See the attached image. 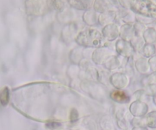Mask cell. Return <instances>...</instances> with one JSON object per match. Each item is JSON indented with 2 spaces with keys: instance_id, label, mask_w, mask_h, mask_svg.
Listing matches in <instances>:
<instances>
[{
  "instance_id": "1",
  "label": "cell",
  "mask_w": 156,
  "mask_h": 130,
  "mask_svg": "<svg viewBox=\"0 0 156 130\" xmlns=\"http://www.w3.org/2000/svg\"><path fill=\"white\" fill-rule=\"evenodd\" d=\"M75 40L79 45L83 47H100L103 46L104 38L98 30L88 28L78 33Z\"/></svg>"
},
{
  "instance_id": "2",
  "label": "cell",
  "mask_w": 156,
  "mask_h": 130,
  "mask_svg": "<svg viewBox=\"0 0 156 130\" xmlns=\"http://www.w3.org/2000/svg\"><path fill=\"white\" fill-rule=\"evenodd\" d=\"M130 9L138 15L156 18V5L150 0H135Z\"/></svg>"
},
{
  "instance_id": "3",
  "label": "cell",
  "mask_w": 156,
  "mask_h": 130,
  "mask_svg": "<svg viewBox=\"0 0 156 130\" xmlns=\"http://www.w3.org/2000/svg\"><path fill=\"white\" fill-rule=\"evenodd\" d=\"M48 0H26L25 9L28 15L38 16L44 14L47 10Z\"/></svg>"
},
{
  "instance_id": "4",
  "label": "cell",
  "mask_w": 156,
  "mask_h": 130,
  "mask_svg": "<svg viewBox=\"0 0 156 130\" xmlns=\"http://www.w3.org/2000/svg\"><path fill=\"white\" fill-rule=\"evenodd\" d=\"M78 34V28L76 24L69 23L67 24L61 31V37L65 42H70L75 40Z\"/></svg>"
},
{
  "instance_id": "5",
  "label": "cell",
  "mask_w": 156,
  "mask_h": 130,
  "mask_svg": "<svg viewBox=\"0 0 156 130\" xmlns=\"http://www.w3.org/2000/svg\"><path fill=\"white\" fill-rule=\"evenodd\" d=\"M93 8L97 13H104L106 12L115 10V2L113 0H95Z\"/></svg>"
},
{
  "instance_id": "6",
  "label": "cell",
  "mask_w": 156,
  "mask_h": 130,
  "mask_svg": "<svg viewBox=\"0 0 156 130\" xmlns=\"http://www.w3.org/2000/svg\"><path fill=\"white\" fill-rule=\"evenodd\" d=\"M103 38L108 40H114L119 36V28L114 23L106 25L102 31Z\"/></svg>"
},
{
  "instance_id": "7",
  "label": "cell",
  "mask_w": 156,
  "mask_h": 130,
  "mask_svg": "<svg viewBox=\"0 0 156 130\" xmlns=\"http://www.w3.org/2000/svg\"><path fill=\"white\" fill-rule=\"evenodd\" d=\"M70 6L78 10H88L93 7L95 0H67Z\"/></svg>"
},
{
  "instance_id": "8",
  "label": "cell",
  "mask_w": 156,
  "mask_h": 130,
  "mask_svg": "<svg viewBox=\"0 0 156 130\" xmlns=\"http://www.w3.org/2000/svg\"><path fill=\"white\" fill-rule=\"evenodd\" d=\"M117 16V12L113 10V11L106 12L104 13H101L99 15L98 22L102 26H106V25H109V24L113 23L114 21L115 20V18Z\"/></svg>"
},
{
  "instance_id": "9",
  "label": "cell",
  "mask_w": 156,
  "mask_h": 130,
  "mask_svg": "<svg viewBox=\"0 0 156 130\" xmlns=\"http://www.w3.org/2000/svg\"><path fill=\"white\" fill-rule=\"evenodd\" d=\"M119 36L122 40H131L136 36L133 25L131 24H125L119 28Z\"/></svg>"
},
{
  "instance_id": "10",
  "label": "cell",
  "mask_w": 156,
  "mask_h": 130,
  "mask_svg": "<svg viewBox=\"0 0 156 130\" xmlns=\"http://www.w3.org/2000/svg\"><path fill=\"white\" fill-rule=\"evenodd\" d=\"M98 13L90 8V9L86 10L83 13V20L87 25L93 26L98 22Z\"/></svg>"
},
{
  "instance_id": "11",
  "label": "cell",
  "mask_w": 156,
  "mask_h": 130,
  "mask_svg": "<svg viewBox=\"0 0 156 130\" xmlns=\"http://www.w3.org/2000/svg\"><path fill=\"white\" fill-rule=\"evenodd\" d=\"M58 19L61 23H66V25L69 23H71L72 19H73L72 11L64 8L62 11L58 12Z\"/></svg>"
},
{
  "instance_id": "12",
  "label": "cell",
  "mask_w": 156,
  "mask_h": 130,
  "mask_svg": "<svg viewBox=\"0 0 156 130\" xmlns=\"http://www.w3.org/2000/svg\"><path fill=\"white\" fill-rule=\"evenodd\" d=\"M144 40L147 43H154L156 42V30L153 28H148L145 29L142 34Z\"/></svg>"
},
{
  "instance_id": "13",
  "label": "cell",
  "mask_w": 156,
  "mask_h": 130,
  "mask_svg": "<svg viewBox=\"0 0 156 130\" xmlns=\"http://www.w3.org/2000/svg\"><path fill=\"white\" fill-rule=\"evenodd\" d=\"M111 98L117 102H126L129 101L128 95L121 91H114L111 94Z\"/></svg>"
},
{
  "instance_id": "14",
  "label": "cell",
  "mask_w": 156,
  "mask_h": 130,
  "mask_svg": "<svg viewBox=\"0 0 156 130\" xmlns=\"http://www.w3.org/2000/svg\"><path fill=\"white\" fill-rule=\"evenodd\" d=\"M48 5L59 12L64 8V2L63 0H48Z\"/></svg>"
},
{
  "instance_id": "15",
  "label": "cell",
  "mask_w": 156,
  "mask_h": 130,
  "mask_svg": "<svg viewBox=\"0 0 156 130\" xmlns=\"http://www.w3.org/2000/svg\"><path fill=\"white\" fill-rule=\"evenodd\" d=\"M133 28H134V31L136 36H142L143 34L144 31H145V25L142 23L136 22V23L133 25Z\"/></svg>"
},
{
  "instance_id": "16",
  "label": "cell",
  "mask_w": 156,
  "mask_h": 130,
  "mask_svg": "<svg viewBox=\"0 0 156 130\" xmlns=\"http://www.w3.org/2000/svg\"><path fill=\"white\" fill-rule=\"evenodd\" d=\"M136 20L139 23H142L143 25H148L152 22V18L148 16L141 15H136Z\"/></svg>"
},
{
  "instance_id": "17",
  "label": "cell",
  "mask_w": 156,
  "mask_h": 130,
  "mask_svg": "<svg viewBox=\"0 0 156 130\" xmlns=\"http://www.w3.org/2000/svg\"><path fill=\"white\" fill-rule=\"evenodd\" d=\"M119 5L125 9H130L135 0H118Z\"/></svg>"
},
{
  "instance_id": "18",
  "label": "cell",
  "mask_w": 156,
  "mask_h": 130,
  "mask_svg": "<svg viewBox=\"0 0 156 130\" xmlns=\"http://www.w3.org/2000/svg\"><path fill=\"white\" fill-rule=\"evenodd\" d=\"M150 1H151V2H152L153 3H154L156 5V0H150Z\"/></svg>"
}]
</instances>
